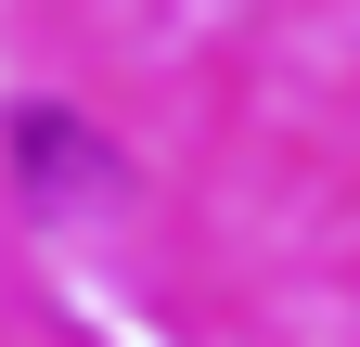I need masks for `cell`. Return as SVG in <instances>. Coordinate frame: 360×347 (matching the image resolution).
I'll return each mask as SVG.
<instances>
[{"mask_svg": "<svg viewBox=\"0 0 360 347\" xmlns=\"http://www.w3.org/2000/svg\"><path fill=\"white\" fill-rule=\"evenodd\" d=\"M13 155L39 167V206H90V193H116V155H103V142H77L65 116H26V129H13Z\"/></svg>", "mask_w": 360, "mask_h": 347, "instance_id": "cell-1", "label": "cell"}]
</instances>
